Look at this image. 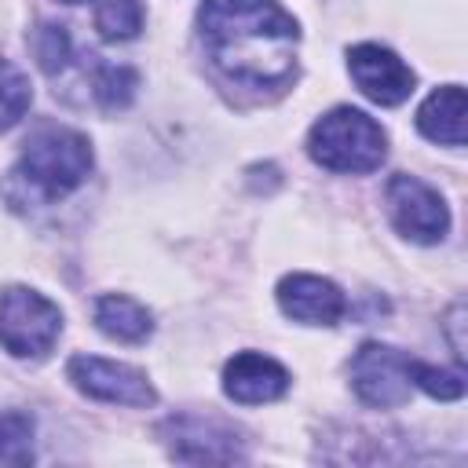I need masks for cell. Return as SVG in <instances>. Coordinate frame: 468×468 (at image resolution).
<instances>
[{
	"instance_id": "1",
	"label": "cell",
	"mask_w": 468,
	"mask_h": 468,
	"mask_svg": "<svg viewBox=\"0 0 468 468\" xmlns=\"http://www.w3.org/2000/svg\"><path fill=\"white\" fill-rule=\"evenodd\" d=\"M212 66L241 88H282L296 73V18L278 0H205L197 11Z\"/></svg>"
},
{
	"instance_id": "2",
	"label": "cell",
	"mask_w": 468,
	"mask_h": 468,
	"mask_svg": "<svg viewBox=\"0 0 468 468\" xmlns=\"http://www.w3.org/2000/svg\"><path fill=\"white\" fill-rule=\"evenodd\" d=\"M88 172H91V143L80 132L58 124H48L37 135H29L22 161L15 168V176L40 201H58L73 194L88 179Z\"/></svg>"
},
{
	"instance_id": "3",
	"label": "cell",
	"mask_w": 468,
	"mask_h": 468,
	"mask_svg": "<svg viewBox=\"0 0 468 468\" xmlns=\"http://www.w3.org/2000/svg\"><path fill=\"white\" fill-rule=\"evenodd\" d=\"M307 150L322 168L358 176V172L380 168L388 154V135L369 113L355 106H336L314 121L307 135Z\"/></svg>"
},
{
	"instance_id": "4",
	"label": "cell",
	"mask_w": 468,
	"mask_h": 468,
	"mask_svg": "<svg viewBox=\"0 0 468 468\" xmlns=\"http://www.w3.org/2000/svg\"><path fill=\"white\" fill-rule=\"evenodd\" d=\"M62 333V311L37 289L11 285L0 292V344L15 358H40Z\"/></svg>"
},
{
	"instance_id": "5",
	"label": "cell",
	"mask_w": 468,
	"mask_h": 468,
	"mask_svg": "<svg viewBox=\"0 0 468 468\" xmlns=\"http://www.w3.org/2000/svg\"><path fill=\"white\" fill-rule=\"evenodd\" d=\"M384 201H388V216L402 238H410L417 245H435L446 238L450 208L439 197V190H431L417 176H406V172L391 176L384 186Z\"/></svg>"
},
{
	"instance_id": "6",
	"label": "cell",
	"mask_w": 468,
	"mask_h": 468,
	"mask_svg": "<svg viewBox=\"0 0 468 468\" xmlns=\"http://www.w3.org/2000/svg\"><path fill=\"white\" fill-rule=\"evenodd\" d=\"M351 388L366 406H402L413 391V358L388 344H362L351 358Z\"/></svg>"
},
{
	"instance_id": "7",
	"label": "cell",
	"mask_w": 468,
	"mask_h": 468,
	"mask_svg": "<svg viewBox=\"0 0 468 468\" xmlns=\"http://www.w3.org/2000/svg\"><path fill=\"white\" fill-rule=\"evenodd\" d=\"M66 373L77 384V391H84L99 402H117V406H154L157 402V391L150 388L146 373H139L135 366L113 362V358L73 355Z\"/></svg>"
},
{
	"instance_id": "8",
	"label": "cell",
	"mask_w": 468,
	"mask_h": 468,
	"mask_svg": "<svg viewBox=\"0 0 468 468\" xmlns=\"http://www.w3.org/2000/svg\"><path fill=\"white\" fill-rule=\"evenodd\" d=\"M347 69H351V80L358 84V91L377 106L406 102L413 91V80H417L413 69L391 48H380V44H355L347 51Z\"/></svg>"
},
{
	"instance_id": "9",
	"label": "cell",
	"mask_w": 468,
	"mask_h": 468,
	"mask_svg": "<svg viewBox=\"0 0 468 468\" xmlns=\"http://www.w3.org/2000/svg\"><path fill=\"white\" fill-rule=\"evenodd\" d=\"M278 307L303 325H336L347 311L344 292L318 274H285L278 282Z\"/></svg>"
},
{
	"instance_id": "10",
	"label": "cell",
	"mask_w": 468,
	"mask_h": 468,
	"mask_svg": "<svg viewBox=\"0 0 468 468\" xmlns=\"http://www.w3.org/2000/svg\"><path fill=\"white\" fill-rule=\"evenodd\" d=\"M223 391L241 406H263L289 391V369L260 351H241L223 366Z\"/></svg>"
},
{
	"instance_id": "11",
	"label": "cell",
	"mask_w": 468,
	"mask_h": 468,
	"mask_svg": "<svg viewBox=\"0 0 468 468\" xmlns=\"http://www.w3.org/2000/svg\"><path fill=\"white\" fill-rule=\"evenodd\" d=\"M161 431L172 439V453L179 461H241L234 431L223 428L219 420L183 413V417H172Z\"/></svg>"
},
{
	"instance_id": "12",
	"label": "cell",
	"mask_w": 468,
	"mask_h": 468,
	"mask_svg": "<svg viewBox=\"0 0 468 468\" xmlns=\"http://www.w3.org/2000/svg\"><path fill=\"white\" fill-rule=\"evenodd\" d=\"M417 128L431 143L464 146V88L461 84L435 88L417 110Z\"/></svg>"
},
{
	"instance_id": "13",
	"label": "cell",
	"mask_w": 468,
	"mask_h": 468,
	"mask_svg": "<svg viewBox=\"0 0 468 468\" xmlns=\"http://www.w3.org/2000/svg\"><path fill=\"white\" fill-rule=\"evenodd\" d=\"M95 325L110 340H121V344H143L154 333L150 311L139 300L121 296V292H106L95 300Z\"/></svg>"
},
{
	"instance_id": "14",
	"label": "cell",
	"mask_w": 468,
	"mask_h": 468,
	"mask_svg": "<svg viewBox=\"0 0 468 468\" xmlns=\"http://www.w3.org/2000/svg\"><path fill=\"white\" fill-rule=\"evenodd\" d=\"M143 0H99L95 29L102 40H132L143 29Z\"/></svg>"
},
{
	"instance_id": "15",
	"label": "cell",
	"mask_w": 468,
	"mask_h": 468,
	"mask_svg": "<svg viewBox=\"0 0 468 468\" xmlns=\"http://www.w3.org/2000/svg\"><path fill=\"white\" fill-rule=\"evenodd\" d=\"M29 102H33L29 77L15 62L0 58V132H7L11 124H18L22 113L29 110Z\"/></svg>"
},
{
	"instance_id": "16",
	"label": "cell",
	"mask_w": 468,
	"mask_h": 468,
	"mask_svg": "<svg viewBox=\"0 0 468 468\" xmlns=\"http://www.w3.org/2000/svg\"><path fill=\"white\" fill-rule=\"evenodd\" d=\"M0 461L29 464L33 461V420L26 413H0Z\"/></svg>"
},
{
	"instance_id": "17",
	"label": "cell",
	"mask_w": 468,
	"mask_h": 468,
	"mask_svg": "<svg viewBox=\"0 0 468 468\" xmlns=\"http://www.w3.org/2000/svg\"><path fill=\"white\" fill-rule=\"evenodd\" d=\"M33 55H37V66L44 73H58L66 62H69V33L55 22H40L33 29V40H29Z\"/></svg>"
},
{
	"instance_id": "18",
	"label": "cell",
	"mask_w": 468,
	"mask_h": 468,
	"mask_svg": "<svg viewBox=\"0 0 468 468\" xmlns=\"http://www.w3.org/2000/svg\"><path fill=\"white\" fill-rule=\"evenodd\" d=\"M413 388H420L424 395H431V399H439V402H453V399L464 395V373L413 358Z\"/></svg>"
},
{
	"instance_id": "19",
	"label": "cell",
	"mask_w": 468,
	"mask_h": 468,
	"mask_svg": "<svg viewBox=\"0 0 468 468\" xmlns=\"http://www.w3.org/2000/svg\"><path fill=\"white\" fill-rule=\"evenodd\" d=\"M95 95L106 110H121L135 95V73L128 66H102L95 77Z\"/></svg>"
},
{
	"instance_id": "20",
	"label": "cell",
	"mask_w": 468,
	"mask_h": 468,
	"mask_svg": "<svg viewBox=\"0 0 468 468\" xmlns=\"http://www.w3.org/2000/svg\"><path fill=\"white\" fill-rule=\"evenodd\" d=\"M461 314H464V307L457 303V307L450 311V322H446V325H450V340H453V355H457V358H464V340H461V333H457V329H461Z\"/></svg>"
},
{
	"instance_id": "21",
	"label": "cell",
	"mask_w": 468,
	"mask_h": 468,
	"mask_svg": "<svg viewBox=\"0 0 468 468\" xmlns=\"http://www.w3.org/2000/svg\"><path fill=\"white\" fill-rule=\"evenodd\" d=\"M62 4H84V0H62Z\"/></svg>"
}]
</instances>
